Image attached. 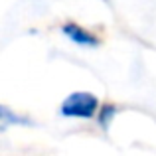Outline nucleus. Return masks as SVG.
Masks as SVG:
<instances>
[{
	"label": "nucleus",
	"instance_id": "obj_1",
	"mask_svg": "<svg viewBox=\"0 0 156 156\" xmlns=\"http://www.w3.org/2000/svg\"><path fill=\"white\" fill-rule=\"evenodd\" d=\"M97 107H99V101L91 93H71L61 103V113L65 117L87 119V117H93L97 113Z\"/></svg>",
	"mask_w": 156,
	"mask_h": 156
},
{
	"label": "nucleus",
	"instance_id": "obj_2",
	"mask_svg": "<svg viewBox=\"0 0 156 156\" xmlns=\"http://www.w3.org/2000/svg\"><path fill=\"white\" fill-rule=\"evenodd\" d=\"M63 32L67 34V38L71 40L73 44H79V46H97V44H99V40L93 34L85 32L83 28L75 26V24H67V26L63 28Z\"/></svg>",
	"mask_w": 156,
	"mask_h": 156
}]
</instances>
